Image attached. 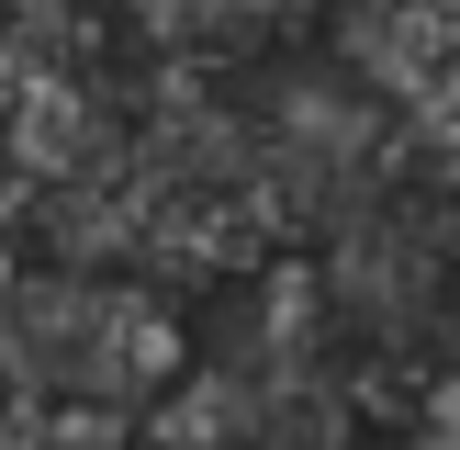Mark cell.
Returning a JSON list of instances; mask_svg holds the SVG:
<instances>
[{"mask_svg": "<svg viewBox=\"0 0 460 450\" xmlns=\"http://www.w3.org/2000/svg\"><path fill=\"white\" fill-rule=\"evenodd\" d=\"M22 259V214H12V180H0V270Z\"/></svg>", "mask_w": 460, "mask_h": 450, "instance_id": "7a4b0ae2", "label": "cell"}, {"mask_svg": "<svg viewBox=\"0 0 460 450\" xmlns=\"http://www.w3.org/2000/svg\"><path fill=\"white\" fill-rule=\"evenodd\" d=\"M191 372V327L169 292L102 282V270L12 259L0 270V405L67 428H146Z\"/></svg>", "mask_w": 460, "mask_h": 450, "instance_id": "6da1fadb", "label": "cell"}]
</instances>
